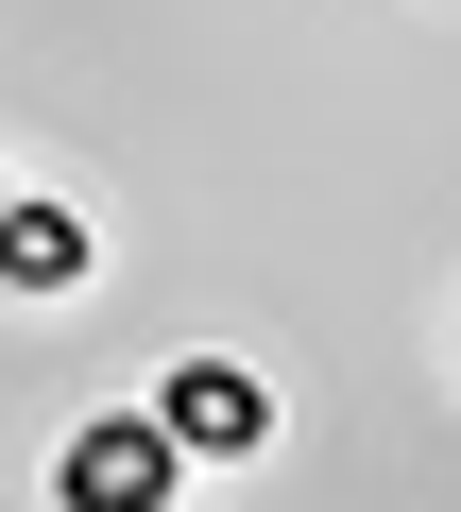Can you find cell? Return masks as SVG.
Masks as SVG:
<instances>
[{
	"mask_svg": "<svg viewBox=\"0 0 461 512\" xmlns=\"http://www.w3.org/2000/svg\"><path fill=\"white\" fill-rule=\"evenodd\" d=\"M86 256H103V239H86L69 205H35V188L0 205V291H86Z\"/></svg>",
	"mask_w": 461,
	"mask_h": 512,
	"instance_id": "cell-3",
	"label": "cell"
},
{
	"mask_svg": "<svg viewBox=\"0 0 461 512\" xmlns=\"http://www.w3.org/2000/svg\"><path fill=\"white\" fill-rule=\"evenodd\" d=\"M171 478H188V444L154 410H86L52 444V512H171Z\"/></svg>",
	"mask_w": 461,
	"mask_h": 512,
	"instance_id": "cell-1",
	"label": "cell"
},
{
	"mask_svg": "<svg viewBox=\"0 0 461 512\" xmlns=\"http://www.w3.org/2000/svg\"><path fill=\"white\" fill-rule=\"evenodd\" d=\"M0 205H18V188H0Z\"/></svg>",
	"mask_w": 461,
	"mask_h": 512,
	"instance_id": "cell-4",
	"label": "cell"
},
{
	"mask_svg": "<svg viewBox=\"0 0 461 512\" xmlns=\"http://www.w3.org/2000/svg\"><path fill=\"white\" fill-rule=\"evenodd\" d=\"M137 410H154L188 461H257V444H274V376H240V359H171Z\"/></svg>",
	"mask_w": 461,
	"mask_h": 512,
	"instance_id": "cell-2",
	"label": "cell"
}]
</instances>
